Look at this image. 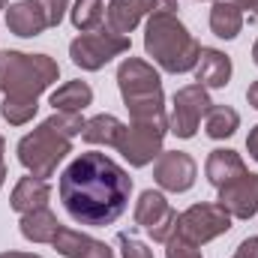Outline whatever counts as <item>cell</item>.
Listing matches in <instances>:
<instances>
[{
    "mask_svg": "<svg viewBox=\"0 0 258 258\" xmlns=\"http://www.w3.org/2000/svg\"><path fill=\"white\" fill-rule=\"evenodd\" d=\"M57 195L78 225H114L132 198V177L111 156L87 150L78 153L60 174Z\"/></svg>",
    "mask_w": 258,
    "mask_h": 258,
    "instance_id": "cell-1",
    "label": "cell"
},
{
    "mask_svg": "<svg viewBox=\"0 0 258 258\" xmlns=\"http://www.w3.org/2000/svg\"><path fill=\"white\" fill-rule=\"evenodd\" d=\"M144 51L162 72L183 75L198 66L201 42L177 18V12H153L144 24Z\"/></svg>",
    "mask_w": 258,
    "mask_h": 258,
    "instance_id": "cell-2",
    "label": "cell"
},
{
    "mask_svg": "<svg viewBox=\"0 0 258 258\" xmlns=\"http://www.w3.org/2000/svg\"><path fill=\"white\" fill-rule=\"evenodd\" d=\"M117 87L123 105L129 108V120H168L162 75L153 69V63L141 57H126L117 66Z\"/></svg>",
    "mask_w": 258,
    "mask_h": 258,
    "instance_id": "cell-3",
    "label": "cell"
},
{
    "mask_svg": "<svg viewBox=\"0 0 258 258\" xmlns=\"http://www.w3.org/2000/svg\"><path fill=\"white\" fill-rule=\"evenodd\" d=\"M60 78V66L48 54L0 51V90L3 96H33L39 99Z\"/></svg>",
    "mask_w": 258,
    "mask_h": 258,
    "instance_id": "cell-4",
    "label": "cell"
},
{
    "mask_svg": "<svg viewBox=\"0 0 258 258\" xmlns=\"http://www.w3.org/2000/svg\"><path fill=\"white\" fill-rule=\"evenodd\" d=\"M15 153H18V162L24 165L27 174L48 180V177L57 174V165L72 153V138H66L63 132H57L48 120H42L33 132H27L18 141Z\"/></svg>",
    "mask_w": 258,
    "mask_h": 258,
    "instance_id": "cell-5",
    "label": "cell"
},
{
    "mask_svg": "<svg viewBox=\"0 0 258 258\" xmlns=\"http://www.w3.org/2000/svg\"><path fill=\"white\" fill-rule=\"evenodd\" d=\"M234 216L219 204V201H198L192 207H186L183 213H177V228L174 234L183 237L192 246H204L222 234L231 231Z\"/></svg>",
    "mask_w": 258,
    "mask_h": 258,
    "instance_id": "cell-6",
    "label": "cell"
},
{
    "mask_svg": "<svg viewBox=\"0 0 258 258\" xmlns=\"http://www.w3.org/2000/svg\"><path fill=\"white\" fill-rule=\"evenodd\" d=\"M129 36L123 33H114L111 27H99V30H90V33H78L72 42H69V57L72 63L84 72H99L105 63H111L114 57L126 54L129 51Z\"/></svg>",
    "mask_w": 258,
    "mask_h": 258,
    "instance_id": "cell-7",
    "label": "cell"
},
{
    "mask_svg": "<svg viewBox=\"0 0 258 258\" xmlns=\"http://www.w3.org/2000/svg\"><path fill=\"white\" fill-rule=\"evenodd\" d=\"M165 135H168V120H129L117 141V153L132 168H144L156 162V156L162 153Z\"/></svg>",
    "mask_w": 258,
    "mask_h": 258,
    "instance_id": "cell-8",
    "label": "cell"
},
{
    "mask_svg": "<svg viewBox=\"0 0 258 258\" xmlns=\"http://www.w3.org/2000/svg\"><path fill=\"white\" fill-rule=\"evenodd\" d=\"M210 96H207V87H201L198 81L195 84H183L174 96H171V114H168V132L177 135V138H195L198 126L210 108Z\"/></svg>",
    "mask_w": 258,
    "mask_h": 258,
    "instance_id": "cell-9",
    "label": "cell"
},
{
    "mask_svg": "<svg viewBox=\"0 0 258 258\" xmlns=\"http://www.w3.org/2000/svg\"><path fill=\"white\" fill-rule=\"evenodd\" d=\"M132 219L141 231H147L156 243H165L174 228H177V210L168 204V198L156 189H144L135 201V210H132Z\"/></svg>",
    "mask_w": 258,
    "mask_h": 258,
    "instance_id": "cell-10",
    "label": "cell"
},
{
    "mask_svg": "<svg viewBox=\"0 0 258 258\" xmlns=\"http://www.w3.org/2000/svg\"><path fill=\"white\" fill-rule=\"evenodd\" d=\"M198 177V162L183 150H162L153 162V180L162 192H189Z\"/></svg>",
    "mask_w": 258,
    "mask_h": 258,
    "instance_id": "cell-11",
    "label": "cell"
},
{
    "mask_svg": "<svg viewBox=\"0 0 258 258\" xmlns=\"http://www.w3.org/2000/svg\"><path fill=\"white\" fill-rule=\"evenodd\" d=\"M153 12H177V0H108L105 27L129 36L141 18H150Z\"/></svg>",
    "mask_w": 258,
    "mask_h": 258,
    "instance_id": "cell-12",
    "label": "cell"
},
{
    "mask_svg": "<svg viewBox=\"0 0 258 258\" xmlns=\"http://www.w3.org/2000/svg\"><path fill=\"white\" fill-rule=\"evenodd\" d=\"M234 219H252L258 213V174L246 171L234 180H228L225 186H219L216 198Z\"/></svg>",
    "mask_w": 258,
    "mask_h": 258,
    "instance_id": "cell-13",
    "label": "cell"
},
{
    "mask_svg": "<svg viewBox=\"0 0 258 258\" xmlns=\"http://www.w3.org/2000/svg\"><path fill=\"white\" fill-rule=\"evenodd\" d=\"M6 27H9V33H15L21 39H33V36H42L51 24H48V15L39 0H18L6 9Z\"/></svg>",
    "mask_w": 258,
    "mask_h": 258,
    "instance_id": "cell-14",
    "label": "cell"
},
{
    "mask_svg": "<svg viewBox=\"0 0 258 258\" xmlns=\"http://www.w3.org/2000/svg\"><path fill=\"white\" fill-rule=\"evenodd\" d=\"M51 246L63 258H114V249H108V243H102V240H96L84 231L66 228V225L57 228Z\"/></svg>",
    "mask_w": 258,
    "mask_h": 258,
    "instance_id": "cell-15",
    "label": "cell"
},
{
    "mask_svg": "<svg viewBox=\"0 0 258 258\" xmlns=\"http://www.w3.org/2000/svg\"><path fill=\"white\" fill-rule=\"evenodd\" d=\"M231 72H234V66H231V57H228L225 51H219V48H204V45H201V57H198V66H195V81H198L201 87H207V90H222V87H228Z\"/></svg>",
    "mask_w": 258,
    "mask_h": 258,
    "instance_id": "cell-16",
    "label": "cell"
},
{
    "mask_svg": "<svg viewBox=\"0 0 258 258\" xmlns=\"http://www.w3.org/2000/svg\"><path fill=\"white\" fill-rule=\"evenodd\" d=\"M48 198H51V183L42 180V177H21L15 186H12V195H9V207L15 213H30V210H39V207H48Z\"/></svg>",
    "mask_w": 258,
    "mask_h": 258,
    "instance_id": "cell-17",
    "label": "cell"
},
{
    "mask_svg": "<svg viewBox=\"0 0 258 258\" xmlns=\"http://www.w3.org/2000/svg\"><path fill=\"white\" fill-rule=\"evenodd\" d=\"M204 174H207V180L219 189V186H225L228 180L246 174V162H243V156H240L237 150H231V147H216V150H210V156H207V162H204Z\"/></svg>",
    "mask_w": 258,
    "mask_h": 258,
    "instance_id": "cell-18",
    "label": "cell"
},
{
    "mask_svg": "<svg viewBox=\"0 0 258 258\" xmlns=\"http://www.w3.org/2000/svg\"><path fill=\"white\" fill-rule=\"evenodd\" d=\"M123 129H126V123L114 114H93L81 129V138L93 147H114L117 150V141H120Z\"/></svg>",
    "mask_w": 258,
    "mask_h": 258,
    "instance_id": "cell-19",
    "label": "cell"
},
{
    "mask_svg": "<svg viewBox=\"0 0 258 258\" xmlns=\"http://www.w3.org/2000/svg\"><path fill=\"white\" fill-rule=\"evenodd\" d=\"M18 228H21V237H24V240H30V243H48V246H51V240H54L60 222H57V216H54L48 207H39V210L24 213L21 222H18Z\"/></svg>",
    "mask_w": 258,
    "mask_h": 258,
    "instance_id": "cell-20",
    "label": "cell"
},
{
    "mask_svg": "<svg viewBox=\"0 0 258 258\" xmlns=\"http://www.w3.org/2000/svg\"><path fill=\"white\" fill-rule=\"evenodd\" d=\"M243 30V12L231 0H213L210 6V33L219 39H237Z\"/></svg>",
    "mask_w": 258,
    "mask_h": 258,
    "instance_id": "cell-21",
    "label": "cell"
},
{
    "mask_svg": "<svg viewBox=\"0 0 258 258\" xmlns=\"http://www.w3.org/2000/svg\"><path fill=\"white\" fill-rule=\"evenodd\" d=\"M48 102L54 105V111H84L87 105H93V87L87 81H66L51 90Z\"/></svg>",
    "mask_w": 258,
    "mask_h": 258,
    "instance_id": "cell-22",
    "label": "cell"
},
{
    "mask_svg": "<svg viewBox=\"0 0 258 258\" xmlns=\"http://www.w3.org/2000/svg\"><path fill=\"white\" fill-rule=\"evenodd\" d=\"M240 129V114L231 108V105H210L207 108V114H204V132H207V138H213V141H225V138H231L234 132Z\"/></svg>",
    "mask_w": 258,
    "mask_h": 258,
    "instance_id": "cell-23",
    "label": "cell"
},
{
    "mask_svg": "<svg viewBox=\"0 0 258 258\" xmlns=\"http://www.w3.org/2000/svg\"><path fill=\"white\" fill-rule=\"evenodd\" d=\"M69 21L81 33L105 27V0H75L69 9Z\"/></svg>",
    "mask_w": 258,
    "mask_h": 258,
    "instance_id": "cell-24",
    "label": "cell"
},
{
    "mask_svg": "<svg viewBox=\"0 0 258 258\" xmlns=\"http://www.w3.org/2000/svg\"><path fill=\"white\" fill-rule=\"evenodd\" d=\"M39 111V99L33 96H3L0 102V117L9 123V126H24L36 117Z\"/></svg>",
    "mask_w": 258,
    "mask_h": 258,
    "instance_id": "cell-25",
    "label": "cell"
},
{
    "mask_svg": "<svg viewBox=\"0 0 258 258\" xmlns=\"http://www.w3.org/2000/svg\"><path fill=\"white\" fill-rule=\"evenodd\" d=\"M51 126L57 129V132H63L66 138H75V135H81V129H84V117H81V111H54L51 117H45Z\"/></svg>",
    "mask_w": 258,
    "mask_h": 258,
    "instance_id": "cell-26",
    "label": "cell"
},
{
    "mask_svg": "<svg viewBox=\"0 0 258 258\" xmlns=\"http://www.w3.org/2000/svg\"><path fill=\"white\" fill-rule=\"evenodd\" d=\"M117 246H120L123 258H153V249L147 243H141L138 237H129V234H117Z\"/></svg>",
    "mask_w": 258,
    "mask_h": 258,
    "instance_id": "cell-27",
    "label": "cell"
},
{
    "mask_svg": "<svg viewBox=\"0 0 258 258\" xmlns=\"http://www.w3.org/2000/svg\"><path fill=\"white\" fill-rule=\"evenodd\" d=\"M165 258H201V249L192 246V243H186L183 237L171 234L165 240Z\"/></svg>",
    "mask_w": 258,
    "mask_h": 258,
    "instance_id": "cell-28",
    "label": "cell"
},
{
    "mask_svg": "<svg viewBox=\"0 0 258 258\" xmlns=\"http://www.w3.org/2000/svg\"><path fill=\"white\" fill-rule=\"evenodd\" d=\"M42 3V9H45V15H48V24L51 27H57L60 21H63L66 9H69V0H39Z\"/></svg>",
    "mask_w": 258,
    "mask_h": 258,
    "instance_id": "cell-29",
    "label": "cell"
},
{
    "mask_svg": "<svg viewBox=\"0 0 258 258\" xmlns=\"http://www.w3.org/2000/svg\"><path fill=\"white\" fill-rule=\"evenodd\" d=\"M231 258H258V237H246L240 240V246L234 249Z\"/></svg>",
    "mask_w": 258,
    "mask_h": 258,
    "instance_id": "cell-30",
    "label": "cell"
},
{
    "mask_svg": "<svg viewBox=\"0 0 258 258\" xmlns=\"http://www.w3.org/2000/svg\"><path fill=\"white\" fill-rule=\"evenodd\" d=\"M246 150H249V156L258 162V123L249 129V135H246Z\"/></svg>",
    "mask_w": 258,
    "mask_h": 258,
    "instance_id": "cell-31",
    "label": "cell"
},
{
    "mask_svg": "<svg viewBox=\"0 0 258 258\" xmlns=\"http://www.w3.org/2000/svg\"><path fill=\"white\" fill-rule=\"evenodd\" d=\"M240 12H252V15H258V0H231Z\"/></svg>",
    "mask_w": 258,
    "mask_h": 258,
    "instance_id": "cell-32",
    "label": "cell"
},
{
    "mask_svg": "<svg viewBox=\"0 0 258 258\" xmlns=\"http://www.w3.org/2000/svg\"><path fill=\"white\" fill-rule=\"evenodd\" d=\"M3 153H6V141H3V135H0V189H3V183H6V162H3Z\"/></svg>",
    "mask_w": 258,
    "mask_h": 258,
    "instance_id": "cell-33",
    "label": "cell"
},
{
    "mask_svg": "<svg viewBox=\"0 0 258 258\" xmlns=\"http://www.w3.org/2000/svg\"><path fill=\"white\" fill-rule=\"evenodd\" d=\"M246 102H249L252 108H258V81L249 84V90H246Z\"/></svg>",
    "mask_w": 258,
    "mask_h": 258,
    "instance_id": "cell-34",
    "label": "cell"
},
{
    "mask_svg": "<svg viewBox=\"0 0 258 258\" xmlns=\"http://www.w3.org/2000/svg\"><path fill=\"white\" fill-rule=\"evenodd\" d=\"M0 258H42V255H36V252H15V249H9V252H0Z\"/></svg>",
    "mask_w": 258,
    "mask_h": 258,
    "instance_id": "cell-35",
    "label": "cell"
},
{
    "mask_svg": "<svg viewBox=\"0 0 258 258\" xmlns=\"http://www.w3.org/2000/svg\"><path fill=\"white\" fill-rule=\"evenodd\" d=\"M252 60H255V66H258V39H255V45H252Z\"/></svg>",
    "mask_w": 258,
    "mask_h": 258,
    "instance_id": "cell-36",
    "label": "cell"
},
{
    "mask_svg": "<svg viewBox=\"0 0 258 258\" xmlns=\"http://www.w3.org/2000/svg\"><path fill=\"white\" fill-rule=\"evenodd\" d=\"M0 9H6V0H0Z\"/></svg>",
    "mask_w": 258,
    "mask_h": 258,
    "instance_id": "cell-37",
    "label": "cell"
}]
</instances>
